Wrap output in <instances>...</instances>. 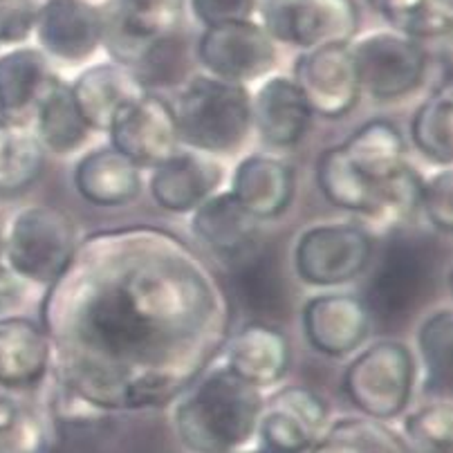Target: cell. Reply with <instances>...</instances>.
I'll return each instance as SVG.
<instances>
[{
    "mask_svg": "<svg viewBox=\"0 0 453 453\" xmlns=\"http://www.w3.org/2000/svg\"><path fill=\"white\" fill-rule=\"evenodd\" d=\"M292 79L305 96L310 111L323 119L348 115L362 96L350 43L303 50L295 63Z\"/></svg>",
    "mask_w": 453,
    "mask_h": 453,
    "instance_id": "cell-12",
    "label": "cell"
},
{
    "mask_svg": "<svg viewBox=\"0 0 453 453\" xmlns=\"http://www.w3.org/2000/svg\"><path fill=\"white\" fill-rule=\"evenodd\" d=\"M50 426L35 409L0 393V453H48Z\"/></svg>",
    "mask_w": 453,
    "mask_h": 453,
    "instance_id": "cell-35",
    "label": "cell"
},
{
    "mask_svg": "<svg viewBox=\"0 0 453 453\" xmlns=\"http://www.w3.org/2000/svg\"><path fill=\"white\" fill-rule=\"evenodd\" d=\"M188 12L203 27L234 20H251L258 10V0H187Z\"/></svg>",
    "mask_w": 453,
    "mask_h": 453,
    "instance_id": "cell-39",
    "label": "cell"
},
{
    "mask_svg": "<svg viewBox=\"0 0 453 453\" xmlns=\"http://www.w3.org/2000/svg\"><path fill=\"white\" fill-rule=\"evenodd\" d=\"M3 258H5V232L0 226V265H3Z\"/></svg>",
    "mask_w": 453,
    "mask_h": 453,
    "instance_id": "cell-41",
    "label": "cell"
},
{
    "mask_svg": "<svg viewBox=\"0 0 453 453\" xmlns=\"http://www.w3.org/2000/svg\"><path fill=\"white\" fill-rule=\"evenodd\" d=\"M50 77V58L41 48L12 45L0 50V117L23 121L35 111Z\"/></svg>",
    "mask_w": 453,
    "mask_h": 453,
    "instance_id": "cell-26",
    "label": "cell"
},
{
    "mask_svg": "<svg viewBox=\"0 0 453 453\" xmlns=\"http://www.w3.org/2000/svg\"><path fill=\"white\" fill-rule=\"evenodd\" d=\"M295 171L274 155H247L232 175L234 198L256 218L267 220L285 211L295 200Z\"/></svg>",
    "mask_w": 453,
    "mask_h": 453,
    "instance_id": "cell-22",
    "label": "cell"
},
{
    "mask_svg": "<svg viewBox=\"0 0 453 453\" xmlns=\"http://www.w3.org/2000/svg\"><path fill=\"white\" fill-rule=\"evenodd\" d=\"M191 232L229 265L258 245V220L229 191L213 193L193 211Z\"/></svg>",
    "mask_w": 453,
    "mask_h": 453,
    "instance_id": "cell-21",
    "label": "cell"
},
{
    "mask_svg": "<svg viewBox=\"0 0 453 453\" xmlns=\"http://www.w3.org/2000/svg\"><path fill=\"white\" fill-rule=\"evenodd\" d=\"M124 16L140 29L142 35L162 36L178 32L187 0H115Z\"/></svg>",
    "mask_w": 453,
    "mask_h": 453,
    "instance_id": "cell-36",
    "label": "cell"
},
{
    "mask_svg": "<svg viewBox=\"0 0 453 453\" xmlns=\"http://www.w3.org/2000/svg\"><path fill=\"white\" fill-rule=\"evenodd\" d=\"M35 0H5L0 3V50L23 45L35 32Z\"/></svg>",
    "mask_w": 453,
    "mask_h": 453,
    "instance_id": "cell-38",
    "label": "cell"
},
{
    "mask_svg": "<svg viewBox=\"0 0 453 453\" xmlns=\"http://www.w3.org/2000/svg\"><path fill=\"white\" fill-rule=\"evenodd\" d=\"M256 14L274 43L301 50L350 43L359 29L357 0H258Z\"/></svg>",
    "mask_w": 453,
    "mask_h": 453,
    "instance_id": "cell-7",
    "label": "cell"
},
{
    "mask_svg": "<svg viewBox=\"0 0 453 453\" xmlns=\"http://www.w3.org/2000/svg\"><path fill=\"white\" fill-rule=\"evenodd\" d=\"M451 334L453 314L449 308L435 310L419 326L418 350L419 359H422V368H425V388L434 397H449Z\"/></svg>",
    "mask_w": 453,
    "mask_h": 453,
    "instance_id": "cell-32",
    "label": "cell"
},
{
    "mask_svg": "<svg viewBox=\"0 0 453 453\" xmlns=\"http://www.w3.org/2000/svg\"><path fill=\"white\" fill-rule=\"evenodd\" d=\"M111 146L140 169L165 165L180 150L175 112L162 96L146 92L124 108L108 128Z\"/></svg>",
    "mask_w": 453,
    "mask_h": 453,
    "instance_id": "cell-13",
    "label": "cell"
},
{
    "mask_svg": "<svg viewBox=\"0 0 453 453\" xmlns=\"http://www.w3.org/2000/svg\"><path fill=\"white\" fill-rule=\"evenodd\" d=\"M25 292H27V283L3 263L0 265V319L14 317L16 310L23 305Z\"/></svg>",
    "mask_w": 453,
    "mask_h": 453,
    "instance_id": "cell-40",
    "label": "cell"
},
{
    "mask_svg": "<svg viewBox=\"0 0 453 453\" xmlns=\"http://www.w3.org/2000/svg\"><path fill=\"white\" fill-rule=\"evenodd\" d=\"M415 375L413 352L395 339H381L348 364L342 388L364 418L391 422L409 406Z\"/></svg>",
    "mask_w": 453,
    "mask_h": 453,
    "instance_id": "cell-5",
    "label": "cell"
},
{
    "mask_svg": "<svg viewBox=\"0 0 453 453\" xmlns=\"http://www.w3.org/2000/svg\"><path fill=\"white\" fill-rule=\"evenodd\" d=\"M402 444L406 453H451L453 406L449 397H434L419 409L404 415Z\"/></svg>",
    "mask_w": 453,
    "mask_h": 453,
    "instance_id": "cell-33",
    "label": "cell"
},
{
    "mask_svg": "<svg viewBox=\"0 0 453 453\" xmlns=\"http://www.w3.org/2000/svg\"><path fill=\"white\" fill-rule=\"evenodd\" d=\"M73 184L95 207H121L140 196L142 175L128 157L112 146L90 150L74 166Z\"/></svg>",
    "mask_w": 453,
    "mask_h": 453,
    "instance_id": "cell-24",
    "label": "cell"
},
{
    "mask_svg": "<svg viewBox=\"0 0 453 453\" xmlns=\"http://www.w3.org/2000/svg\"><path fill=\"white\" fill-rule=\"evenodd\" d=\"M102 10L90 0H43L36 5L35 32L45 57L79 65L102 48Z\"/></svg>",
    "mask_w": 453,
    "mask_h": 453,
    "instance_id": "cell-14",
    "label": "cell"
},
{
    "mask_svg": "<svg viewBox=\"0 0 453 453\" xmlns=\"http://www.w3.org/2000/svg\"><path fill=\"white\" fill-rule=\"evenodd\" d=\"M225 364L236 377L256 388L279 384L289 368V342L274 323H245L225 343Z\"/></svg>",
    "mask_w": 453,
    "mask_h": 453,
    "instance_id": "cell-18",
    "label": "cell"
},
{
    "mask_svg": "<svg viewBox=\"0 0 453 453\" xmlns=\"http://www.w3.org/2000/svg\"><path fill=\"white\" fill-rule=\"evenodd\" d=\"M317 182L323 198L334 207L368 218H381V203L372 188L352 169L342 146H330L317 162Z\"/></svg>",
    "mask_w": 453,
    "mask_h": 453,
    "instance_id": "cell-28",
    "label": "cell"
},
{
    "mask_svg": "<svg viewBox=\"0 0 453 453\" xmlns=\"http://www.w3.org/2000/svg\"><path fill=\"white\" fill-rule=\"evenodd\" d=\"M41 326L61 391L115 415L178 400L225 348L232 301L182 238L126 225L79 242Z\"/></svg>",
    "mask_w": 453,
    "mask_h": 453,
    "instance_id": "cell-1",
    "label": "cell"
},
{
    "mask_svg": "<svg viewBox=\"0 0 453 453\" xmlns=\"http://www.w3.org/2000/svg\"><path fill=\"white\" fill-rule=\"evenodd\" d=\"M276 57L274 39L254 19L204 27L196 43V58L209 77L242 86L270 74Z\"/></svg>",
    "mask_w": 453,
    "mask_h": 453,
    "instance_id": "cell-10",
    "label": "cell"
},
{
    "mask_svg": "<svg viewBox=\"0 0 453 453\" xmlns=\"http://www.w3.org/2000/svg\"><path fill=\"white\" fill-rule=\"evenodd\" d=\"M173 112L180 144L211 157L236 153L251 131L250 90L209 74L182 83Z\"/></svg>",
    "mask_w": 453,
    "mask_h": 453,
    "instance_id": "cell-3",
    "label": "cell"
},
{
    "mask_svg": "<svg viewBox=\"0 0 453 453\" xmlns=\"http://www.w3.org/2000/svg\"><path fill=\"white\" fill-rule=\"evenodd\" d=\"M232 283L241 305L256 321L274 323L285 319L289 295L274 251L256 245L250 254L232 263Z\"/></svg>",
    "mask_w": 453,
    "mask_h": 453,
    "instance_id": "cell-23",
    "label": "cell"
},
{
    "mask_svg": "<svg viewBox=\"0 0 453 453\" xmlns=\"http://www.w3.org/2000/svg\"><path fill=\"white\" fill-rule=\"evenodd\" d=\"M434 288V254L429 242L397 236L386 245L366 289L371 319L384 328H400L415 317Z\"/></svg>",
    "mask_w": 453,
    "mask_h": 453,
    "instance_id": "cell-6",
    "label": "cell"
},
{
    "mask_svg": "<svg viewBox=\"0 0 453 453\" xmlns=\"http://www.w3.org/2000/svg\"><path fill=\"white\" fill-rule=\"evenodd\" d=\"M263 402L261 388L229 368L204 371L175 400L173 431L188 453H232L254 444Z\"/></svg>",
    "mask_w": 453,
    "mask_h": 453,
    "instance_id": "cell-2",
    "label": "cell"
},
{
    "mask_svg": "<svg viewBox=\"0 0 453 453\" xmlns=\"http://www.w3.org/2000/svg\"><path fill=\"white\" fill-rule=\"evenodd\" d=\"M52 366V346L39 321L0 319V391H32Z\"/></svg>",
    "mask_w": 453,
    "mask_h": 453,
    "instance_id": "cell-19",
    "label": "cell"
},
{
    "mask_svg": "<svg viewBox=\"0 0 453 453\" xmlns=\"http://www.w3.org/2000/svg\"><path fill=\"white\" fill-rule=\"evenodd\" d=\"M314 112L292 77L274 74L251 96V126L261 140L276 149H288L303 140Z\"/></svg>",
    "mask_w": 453,
    "mask_h": 453,
    "instance_id": "cell-20",
    "label": "cell"
},
{
    "mask_svg": "<svg viewBox=\"0 0 453 453\" xmlns=\"http://www.w3.org/2000/svg\"><path fill=\"white\" fill-rule=\"evenodd\" d=\"M391 29L411 39H444L453 27V0H366Z\"/></svg>",
    "mask_w": 453,
    "mask_h": 453,
    "instance_id": "cell-30",
    "label": "cell"
},
{
    "mask_svg": "<svg viewBox=\"0 0 453 453\" xmlns=\"http://www.w3.org/2000/svg\"><path fill=\"white\" fill-rule=\"evenodd\" d=\"M35 133L43 144L45 153L58 155V157H68L81 150L92 133L74 104L70 83L57 77H50L45 83L35 106Z\"/></svg>",
    "mask_w": 453,
    "mask_h": 453,
    "instance_id": "cell-25",
    "label": "cell"
},
{
    "mask_svg": "<svg viewBox=\"0 0 453 453\" xmlns=\"http://www.w3.org/2000/svg\"><path fill=\"white\" fill-rule=\"evenodd\" d=\"M0 3H5V0H0Z\"/></svg>",
    "mask_w": 453,
    "mask_h": 453,
    "instance_id": "cell-43",
    "label": "cell"
},
{
    "mask_svg": "<svg viewBox=\"0 0 453 453\" xmlns=\"http://www.w3.org/2000/svg\"><path fill=\"white\" fill-rule=\"evenodd\" d=\"M232 453H263V451L258 447H256V444H250V447L238 449V451H232Z\"/></svg>",
    "mask_w": 453,
    "mask_h": 453,
    "instance_id": "cell-42",
    "label": "cell"
},
{
    "mask_svg": "<svg viewBox=\"0 0 453 453\" xmlns=\"http://www.w3.org/2000/svg\"><path fill=\"white\" fill-rule=\"evenodd\" d=\"M45 149L35 128L0 117V196H19L41 178Z\"/></svg>",
    "mask_w": 453,
    "mask_h": 453,
    "instance_id": "cell-27",
    "label": "cell"
},
{
    "mask_svg": "<svg viewBox=\"0 0 453 453\" xmlns=\"http://www.w3.org/2000/svg\"><path fill=\"white\" fill-rule=\"evenodd\" d=\"M330 425V409L305 386H285L263 402L256 447L263 453H308Z\"/></svg>",
    "mask_w": 453,
    "mask_h": 453,
    "instance_id": "cell-11",
    "label": "cell"
},
{
    "mask_svg": "<svg viewBox=\"0 0 453 453\" xmlns=\"http://www.w3.org/2000/svg\"><path fill=\"white\" fill-rule=\"evenodd\" d=\"M70 90L88 128L99 133H106L128 104L149 92L128 65L117 61L88 65L70 83Z\"/></svg>",
    "mask_w": 453,
    "mask_h": 453,
    "instance_id": "cell-16",
    "label": "cell"
},
{
    "mask_svg": "<svg viewBox=\"0 0 453 453\" xmlns=\"http://www.w3.org/2000/svg\"><path fill=\"white\" fill-rule=\"evenodd\" d=\"M372 241L362 226L348 222L314 225L295 247V267L312 288H339L357 279L371 263Z\"/></svg>",
    "mask_w": 453,
    "mask_h": 453,
    "instance_id": "cell-9",
    "label": "cell"
},
{
    "mask_svg": "<svg viewBox=\"0 0 453 453\" xmlns=\"http://www.w3.org/2000/svg\"><path fill=\"white\" fill-rule=\"evenodd\" d=\"M74 220L61 209L29 207L12 218L5 232V263L25 283L52 285L77 254Z\"/></svg>",
    "mask_w": 453,
    "mask_h": 453,
    "instance_id": "cell-4",
    "label": "cell"
},
{
    "mask_svg": "<svg viewBox=\"0 0 453 453\" xmlns=\"http://www.w3.org/2000/svg\"><path fill=\"white\" fill-rule=\"evenodd\" d=\"M371 312L364 299L343 292L317 295L303 305V333L326 357L342 359L357 352L371 333Z\"/></svg>",
    "mask_w": 453,
    "mask_h": 453,
    "instance_id": "cell-15",
    "label": "cell"
},
{
    "mask_svg": "<svg viewBox=\"0 0 453 453\" xmlns=\"http://www.w3.org/2000/svg\"><path fill=\"white\" fill-rule=\"evenodd\" d=\"M308 453H406V449L386 422L357 415L330 422Z\"/></svg>",
    "mask_w": 453,
    "mask_h": 453,
    "instance_id": "cell-31",
    "label": "cell"
},
{
    "mask_svg": "<svg viewBox=\"0 0 453 453\" xmlns=\"http://www.w3.org/2000/svg\"><path fill=\"white\" fill-rule=\"evenodd\" d=\"M131 70L149 92L150 88H173L184 83L188 70L187 41L178 32L155 36L142 50Z\"/></svg>",
    "mask_w": 453,
    "mask_h": 453,
    "instance_id": "cell-34",
    "label": "cell"
},
{
    "mask_svg": "<svg viewBox=\"0 0 453 453\" xmlns=\"http://www.w3.org/2000/svg\"><path fill=\"white\" fill-rule=\"evenodd\" d=\"M350 50L362 92H368L377 102H393L411 95L425 81L429 70L425 45L395 29H377L350 41Z\"/></svg>",
    "mask_w": 453,
    "mask_h": 453,
    "instance_id": "cell-8",
    "label": "cell"
},
{
    "mask_svg": "<svg viewBox=\"0 0 453 453\" xmlns=\"http://www.w3.org/2000/svg\"><path fill=\"white\" fill-rule=\"evenodd\" d=\"M451 121L453 90L451 81L447 79L419 104L411 119V140L415 149L440 166H451L453 162Z\"/></svg>",
    "mask_w": 453,
    "mask_h": 453,
    "instance_id": "cell-29",
    "label": "cell"
},
{
    "mask_svg": "<svg viewBox=\"0 0 453 453\" xmlns=\"http://www.w3.org/2000/svg\"><path fill=\"white\" fill-rule=\"evenodd\" d=\"M453 173L451 166H444L434 178L422 180L419 209L425 211L431 225L442 234H451L453 226Z\"/></svg>",
    "mask_w": 453,
    "mask_h": 453,
    "instance_id": "cell-37",
    "label": "cell"
},
{
    "mask_svg": "<svg viewBox=\"0 0 453 453\" xmlns=\"http://www.w3.org/2000/svg\"><path fill=\"white\" fill-rule=\"evenodd\" d=\"M222 182V166L211 155L198 150H178L165 165L153 169L150 196L165 211L193 213Z\"/></svg>",
    "mask_w": 453,
    "mask_h": 453,
    "instance_id": "cell-17",
    "label": "cell"
}]
</instances>
